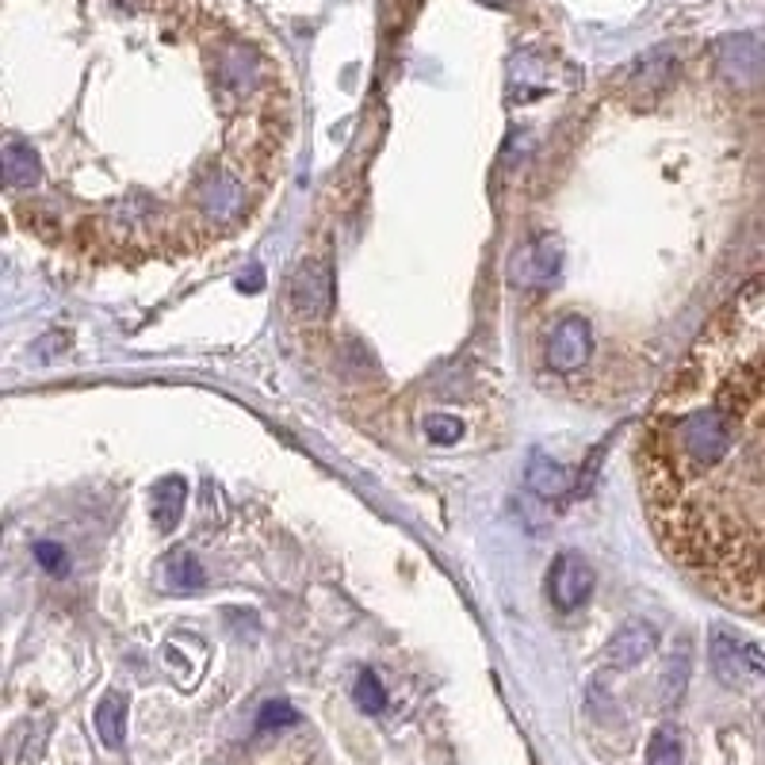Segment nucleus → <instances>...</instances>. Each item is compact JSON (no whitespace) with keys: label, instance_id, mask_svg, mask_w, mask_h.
Masks as SVG:
<instances>
[{"label":"nucleus","instance_id":"8","mask_svg":"<svg viewBox=\"0 0 765 765\" xmlns=\"http://www.w3.org/2000/svg\"><path fill=\"white\" fill-rule=\"evenodd\" d=\"M153 528L158 532H173L184 517V502H188V482L180 475H168L161 482H153Z\"/></svg>","mask_w":765,"mask_h":765},{"label":"nucleus","instance_id":"16","mask_svg":"<svg viewBox=\"0 0 765 765\" xmlns=\"http://www.w3.org/2000/svg\"><path fill=\"white\" fill-rule=\"evenodd\" d=\"M299 724V712L291 708L287 701H268L261 708V716H256V731H279V727H291Z\"/></svg>","mask_w":765,"mask_h":765},{"label":"nucleus","instance_id":"13","mask_svg":"<svg viewBox=\"0 0 765 765\" xmlns=\"http://www.w3.org/2000/svg\"><path fill=\"white\" fill-rule=\"evenodd\" d=\"M712 669L724 686H739L742 674H747V662H742V643L731 639L727 631H716L712 636Z\"/></svg>","mask_w":765,"mask_h":765},{"label":"nucleus","instance_id":"10","mask_svg":"<svg viewBox=\"0 0 765 765\" xmlns=\"http://www.w3.org/2000/svg\"><path fill=\"white\" fill-rule=\"evenodd\" d=\"M96 735L108 750H120L127 739V697L104 693V701L96 704Z\"/></svg>","mask_w":765,"mask_h":765},{"label":"nucleus","instance_id":"4","mask_svg":"<svg viewBox=\"0 0 765 765\" xmlns=\"http://www.w3.org/2000/svg\"><path fill=\"white\" fill-rule=\"evenodd\" d=\"M590 349H593V329L586 318H563L555 326V334H551L548 341V364L555 367V372L570 375L578 372V367L590 360Z\"/></svg>","mask_w":765,"mask_h":765},{"label":"nucleus","instance_id":"20","mask_svg":"<svg viewBox=\"0 0 765 765\" xmlns=\"http://www.w3.org/2000/svg\"><path fill=\"white\" fill-rule=\"evenodd\" d=\"M238 287H241V291H261V268H253L249 276H241Z\"/></svg>","mask_w":765,"mask_h":765},{"label":"nucleus","instance_id":"15","mask_svg":"<svg viewBox=\"0 0 765 765\" xmlns=\"http://www.w3.org/2000/svg\"><path fill=\"white\" fill-rule=\"evenodd\" d=\"M352 701H356V708L367 712V716H379V712L387 708V689H382L375 669H360L356 686H352Z\"/></svg>","mask_w":765,"mask_h":765},{"label":"nucleus","instance_id":"11","mask_svg":"<svg viewBox=\"0 0 765 765\" xmlns=\"http://www.w3.org/2000/svg\"><path fill=\"white\" fill-rule=\"evenodd\" d=\"M528 490L540 498H559L570 490V471L559 467L555 460H548L543 452H532L528 460Z\"/></svg>","mask_w":765,"mask_h":765},{"label":"nucleus","instance_id":"3","mask_svg":"<svg viewBox=\"0 0 765 765\" xmlns=\"http://www.w3.org/2000/svg\"><path fill=\"white\" fill-rule=\"evenodd\" d=\"M593 593V570L582 555H574V551H563V555L551 563V574H548V598L555 601V609L570 613V609L586 605Z\"/></svg>","mask_w":765,"mask_h":765},{"label":"nucleus","instance_id":"7","mask_svg":"<svg viewBox=\"0 0 765 765\" xmlns=\"http://www.w3.org/2000/svg\"><path fill=\"white\" fill-rule=\"evenodd\" d=\"M0 161H4V188L9 191H32L42 184V158L39 150H35L32 142H4V153H0Z\"/></svg>","mask_w":765,"mask_h":765},{"label":"nucleus","instance_id":"17","mask_svg":"<svg viewBox=\"0 0 765 765\" xmlns=\"http://www.w3.org/2000/svg\"><path fill=\"white\" fill-rule=\"evenodd\" d=\"M460 432H463L460 417L437 414V417H429V422H425V437H429L432 444H455V440H460Z\"/></svg>","mask_w":765,"mask_h":765},{"label":"nucleus","instance_id":"14","mask_svg":"<svg viewBox=\"0 0 765 765\" xmlns=\"http://www.w3.org/2000/svg\"><path fill=\"white\" fill-rule=\"evenodd\" d=\"M686 750H681V735L674 727H659L647 742V765H681Z\"/></svg>","mask_w":765,"mask_h":765},{"label":"nucleus","instance_id":"19","mask_svg":"<svg viewBox=\"0 0 765 765\" xmlns=\"http://www.w3.org/2000/svg\"><path fill=\"white\" fill-rule=\"evenodd\" d=\"M742 662H747L750 674L765 678V647L762 643H742Z\"/></svg>","mask_w":765,"mask_h":765},{"label":"nucleus","instance_id":"18","mask_svg":"<svg viewBox=\"0 0 765 765\" xmlns=\"http://www.w3.org/2000/svg\"><path fill=\"white\" fill-rule=\"evenodd\" d=\"M35 559L42 563V570H50V574H65V566H70V555H65L58 543H50V540H39L35 543Z\"/></svg>","mask_w":765,"mask_h":765},{"label":"nucleus","instance_id":"5","mask_svg":"<svg viewBox=\"0 0 765 765\" xmlns=\"http://www.w3.org/2000/svg\"><path fill=\"white\" fill-rule=\"evenodd\" d=\"M654 647H659V631H654V624L628 620L613 639H609L605 659H609V666L613 669H631V666H639L643 659H651Z\"/></svg>","mask_w":765,"mask_h":765},{"label":"nucleus","instance_id":"9","mask_svg":"<svg viewBox=\"0 0 765 765\" xmlns=\"http://www.w3.org/2000/svg\"><path fill=\"white\" fill-rule=\"evenodd\" d=\"M161 582L173 593H196V590H203L208 574H203V566L196 563L191 551H173V555L161 563Z\"/></svg>","mask_w":765,"mask_h":765},{"label":"nucleus","instance_id":"12","mask_svg":"<svg viewBox=\"0 0 765 765\" xmlns=\"http://www.w3.org/2000/svg\"><path fill=\"white\" fill-rule=\"evenodd\" d=\"M689 647L681 643L678 654H669V662L662 666V678H659V704L662 708H674V704H681V697H686L689 689Z\"/></svg>","mask_w":765,"mask_h":765},{"label":"nucleus","instance_id":"2","mask_svg":"<svg viewBox=\"0 0 765 765\" xmlns=\"http://www.w3.org/2000/svg\"><path fill=\"white\" fill-rule=\"evenodd\" d=\"M291 306L299 318L318 322L334 306V268L326 261H306L291 276Z\"/></svg>","mask_w":765,"mask_h":765},{"label":"nucleus","instance_id":"6","mask_svg":"<svg viewBox=\"0 0 765 765\" xmlns=\"http://www.w3.org/2000/svg\"><path fill=\"white\" fill-rule=\"evenodd\" d=\"M555 272H559V241L540 238V241H532V246L517 253L510 279L513 284H521V287H543V284H551Z\"/></svg>","mask_w":765,"mask_h":765},{"label":"nucleus","instance_id":"1","mask_svg":"<svg viewBox=\"0 0 765 765\" xmlns=\"http://www.w3.org/2000/svg\"><path fill=\"white\" fill-rule=\"evenodd\" d=\"M647 521L681 570L739 609L765 601V276L701 329L639 437Z\"/></svg>","mask_w":765,"mask_h":765}]
</instances>
